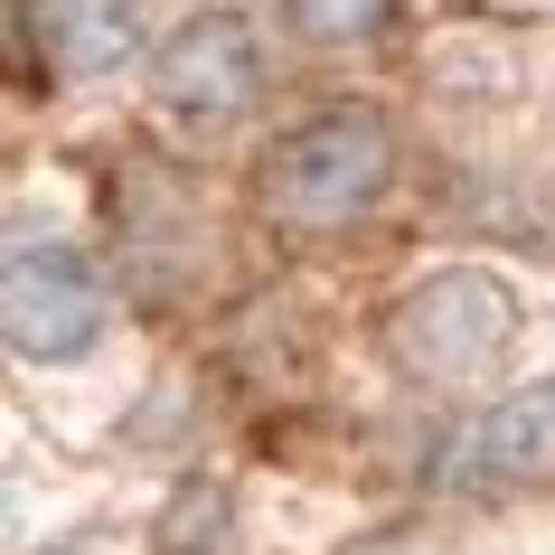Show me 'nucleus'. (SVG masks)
<instances>
[{
    "label": "nucleus",
    "instance_id": "6e6552de",
    "mask_svg": "<svg viewBox=\"0 0 555 555\" xmlns=\"http://www.w3.org/2000/svg\"><path fill=\"white\" fill-rule=\"evenodd\" d=\"M283 10H293L301 38H330V48H339V38H377L396 0H283Z\"/></svg>",
    "mask_w": 555,
    "mask_h": 555
},
{
    "label": "nucleus",
    "instance_id": "20e7f679",
    "mask_svg": "<svg viewBox=\"0 0 555 555\" xmlns=\"http://www.w3.org/2000/svg\"><path fill=\"white\" fill-rule=\"evenodd\" d=\"M104 283H94V263L57 235H20L10 245V273H0V330H10V349L29 358V367H66V358H86L104 339Z\"/></svg>",
    "mask_w": 555,
    "mask_h": 555
},
{
    "label": "nucleus",
    "instance_id": "9d476101",
    "mask_svg": "<svg viewBox=\"0 0 555 555\" xmlns=\"http://www.w3.org/2000/svg\"><path fill=\"white\" fill-rule=\"evenodd\" d=\"M57 555H94V546H57Z\"/></svg>",
    "mask_w": 555,
    "mask_h": 555
},
{
    "label": "nucleus",
    "instance_id": "423d86ee",
    "mask_svg": "<svg viewBox=\"0 0 555 555\" xmlns=\"http://www.w3.org/2000/svg\"><path fill=\"white\" fill-rule=\"evenodd\" d=\"M29 29H38V57L48 76H122V66L142 57V0H29Z\"/></svg>",
    "mask_w": 555,
    "mask_h": 555
},
{
    "label": "nucleus",
    "instance_id": "f257e3e1",
    "mask_svg": "<svg viewBox=\"0 0 555 555\" xmlns=\"http://www.w3.org/2000/svg\"><path fill=\"white\" fill-rule=\"evenodd\" d=\"M396 170H405V151H396V122L377 104H321L293 132H273V151L255 170V207L301 245H330V235L367 227L386 207Z\"/></svg>",
    "mask_w": 555,
    "mask_h": 555
},
{
    "label": "nucleus",
    "instance_id": "39448f33",
    "mask_svg": "<svg viewBox=\"0 0 555 555\" xmlns=\"http://www.w3.org/2000/svg\"><path fill=\"white\" fill-rule=\"evenodd\" d=\"M470 480L480 490H555V377L508 386L480 424H470Z\"/></svg>",
    "mask_w": 555,
    "mask_h": 555
},
{
    "label": "nucleus",
    "instance_id": "0eeeda50",
    "mask_svg": "<svg viewBox=\"0 0 555 555\" xmlns=\"http://www.w3.org/2000/svg\"><path fill=\"white\" fill-rule=\"evenodd\" d=\"M217 546H227V490L179 480V499L160 508V555H217Z\"/></svg>",
    "mask_w": 555,
    "mask_h": 555
},
{
    "label": "nucleus",
    "instance_id": "f03ea898",
    "mask_svg": "<svg viewBox=\"0 0 555 555\" xmlns=\"http://www.w3.org/2000/svg\"><path fill=\"white\" fill-rule=\"evenodd\" d=\"M377 349L405 386H490L518 349V293L480 263H442L377 311Z\"/></svg>",
    "mask_w": 555,
    "mask_h": 555
},
{
    "label": "nucleus",
    "instance_id": "7ed1b4c3",
    "mask_svg": "<svg viewBox=\"0 0 555 555\" xmlns=\"http://www.w3.org/2000/svg\"><path fill=\"white\" fill-rule=\"evenodd\" d=\"M151 104L170 132H227L263 104V38L235 10H198L151 48Z\"/></svg>",
    "mask_w": 555,
    "mask_h": 555
},
{
    "label": "nucleus",
    "instance_id": "1a4fd4ad",
    "mask_svg": "<svg viewBox=\"0 0 555 555\" xmlns=\"http://www.w3.org/2000/svg\"><path fill=\"white\" fill-rule=\"evenodd\" d=\"M339 555H442V537H424V527H386V537H358V546Z\"/></svg>",
    "mask_w": 555,
    "mask_h": 555
}]
</instances>
